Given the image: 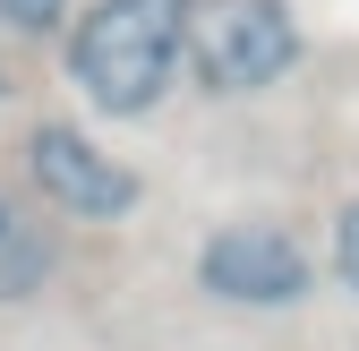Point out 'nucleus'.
Listing matches in <instances>:
<instances>
[{"mask_svg": "<svg viewBox=\"0 0 359 351\" xmlns=\"http://www.w3.org/2000/svg\"><path fill=\"white\" fill-rule=\"evenodd\" d=\"M189 9L197 0H95L69 26V77L111 120H146L171 77L189 69Z\"/></svg>", "mask_w": 359, "mask_h": 351, "instance_id": "nucleus-1", "label": "nucleus"}, {"mask_svg": "<svg viewBox=\"0 0 359 351\" xmlns=\"http://www.w3.org/2000/svg\"><path fill=\"white\" fill-rule=\"evenodd\" d=\"M0 95H9V43H0Z\"/></svg>", "mask_w": 359, "mask_h": 351, "instance_id": "nucleus-8", "label": "nucleus"}, {"mask_svg": "<svg viewBox=\"0 0 359 351\" xmlns=\"http://www.w3.org/2000/svg\"><path fill=\"white\" fill-rule=\"evenodd\" d=\"M189 69L205 95H265L299 69L291 0H197L189 9Z\"/></svg>", "mask_w": 359, "mask_h": 351, "instance_id": "nucleus-2", "label": "nucleus"}, {"mask_svg": "<svg viewBox=\"0 0 359 351\" xmlns=\"http://www.w3.org/2000/svg\"><path fill=\"white\" fill-rule=\"evenodd\" d=\"M52 274H60V249H52V232H43L34 197L0 189V309L34 300L43 283H52Z\"/></svg>", "mask_w": 359, "mask_h": 351, "instance_id": "nucleus-5", "label": "nucleus"}, {"mask_svg": "<svg viewBox=\"0 0 359 351\" xmlns=\"http://www.w3.org/2000/svg\"><path fill=\"white\" fill-rule=\"evenodd\" d=\"M197 283L231 309H291L317 283V257H308L283 223H222L197 249Z\"/></svg>", "mask_w": 359, "mask_h": 351, "instance_id": "nucleus-4", "label": "nucleus"}, {"mask_svg": "<svg viewBox=\"0 0 359 351\" xmlns=\"http://www.w3.org/2000/svg\"><path fill=\"white\" fill-rule=\"evenodd\" d=\"M0 26L26 34V43H43V34L69 26V0H0Z\"/></svg>", "mask_w": 359, "mask_h": 351, "instance_id": "nucleus-6", "label": "nucleus"}, {"mask_svg": "<svg viewBox=\"0 0 359 351\" xmlns=\"http://www.w3.org/2000/svg\"><path fill=\"white\" fill-rule=\"evenodd\" d=\"M18 163H26V189L43 197V206H60V214H77V223H120V214H137V171L128 163H111L86 128H69V120H34L26 128V146H18Z\"/></svg>", "mask_w": 359, "mask_h": 351, "instance_id": "nucleus-3", "label": "nucleus"}, {"mask_svg": "<svg viewBox=\"0 0 359 351\" xmlns=\"http://www.w3.org/2000/svg\"><path fill=\"white\" fill-rule=\"evenodd\" d=\"M334 274H342V283L359 291V197H351V206L334 214Z\"/></svg>", "mask_w": 359, "mask_h": 351, "instance_id": "nucleus-7", "label": "nucleus"}]
</instances>
